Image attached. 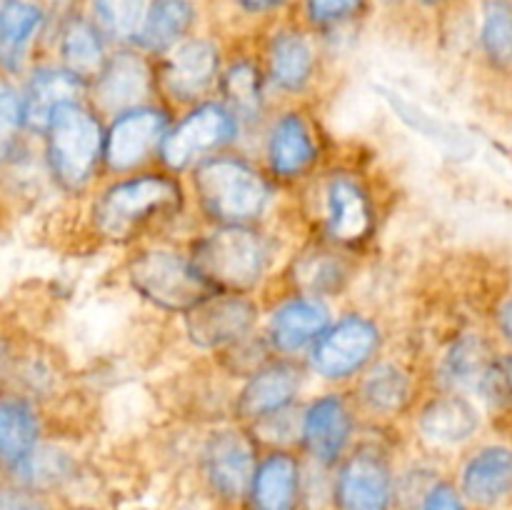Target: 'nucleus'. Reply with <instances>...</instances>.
I'll return each mask as SVG.
<instances>
[{
  "instance_id": "nucleus-1",
  "label": "nucleus",
  "mask_w": 512,
  "mask_h": 510,
  "mask_svg": "<svg viewBox=\"0 0 512 510\" xmlns=\"http://www.w3.org/2000/svg\"><path fill=\"white\" fill-rule=\"evenodd\" d=\"M183 200V185L170 173L130 175L95 198L90 220L110 243H130L153 225L175 218L183 210Z\"/></svg>"
},
{
  "instance_id": "nucleus-2",
  "label": "nucleus",
  "mask_w": 512,
  "mask_h": 510,
  "mask_svg": "<svg viewBox=\"0 0 512 510\" xmlns=\"http://www.w3.org/2000/svg\"><path fill=\"white\" fill-rule=\"evenodd\" d=\"M198 208L215 225H255L273 203V185L250 160L218 153L193 168Z\"/></svg>"
},
{
  "instance_id": "nucleus-3",
  "label": "nucleus",
  "mask_w": 512,
  "mask_h": 510,
  "mask_svg": "<svg viewBox=\"0 0 512 510\" xmlns=\"http://www.w3.org/2000/svg\"><path fill=\"white\" fill-rule=\"evenodd\" d=\"M43 153L53 183L63 193H83L105 165V128L98 113L83 100L55 110L43 130Z\"/></svg>"
},
{
  "instance_id": "nucleus-4",
  "label": "nucleus",
  "mask_w": 512,
  "mask_h": 510,
  "mask_svg": "<svg viewBox=\"0 0 512 510\" xmlns=\"http://www.w3.org/2000/svg\"><path fill=\"white\" fill-rule=\"evenodd\" d=\"M190 258L220 293H250L275 263V243L255 225H215L193 243Z\"/></svg>"
},
{
  "instance_id": "nucleus-5",
  "label": "nucleus",
  "mask_w": 512,
  "mask_h": 510,
  "mask_svg": "<svg viewBox=\"0 0 512 510\" xmlns=\"http://www.w3.org/2000/svg\"><path fill=\"white\" fill-rule=\"evenodd\" d=\"M128 283L145 303L173 315H185L213 293L190 255L173 248H143L130 258Z\"/></svg>"
},
{
  "instance_id": "nucleus-6",
  "label": "nucleus",
  "mask_w": 512,
  "mask_h": 510,
  "mask_svg": "<svg viewBox=\"0 0 512 510\" xmlns=\"http://www.w3.org/2000/svg\"><path fill=\"white\" fill-rule=\"evenodd\" d=\"M240 128H243L240 118L223 100H205V103L193 105V110L180 123H173L168 138L163 140L158 155L160 163L170 173L195 168L198 163L233 145L238 140Z\"/></svg>"
},
{
  "instance_id": "nucleus-7",
  "label": "nucleus",
  "mask_w": 512,
  "mask_h": 510,
  "mask_svg": "<svg viewBox=\"0 0 512 510\" xmlns=\"http://www.w3.org/2000/svg\"><path fill=\"white\" fill-rule=\"evenodd\" d=\"M383 348V330L373 318L360 313L335 320L310 348V368L323 380H348L365 373Z\"/></svg>"
},
{
  "instance_id": "nucleus-8",
  "label": "nucleus",
  "mask_w": 512,
  "mask_h": 510,
  "mask_svg": "<svg viewBox=\"0 0 512 510\" xmlns=\"http://www.w3.org/2000/svg\"><path fill=\"white\" fill-rule=\"evenodd\" d=\"M323 233L338 248H360L378 228V208L370 188L353 173H333L320 188Z\"/></svg>"
},
{
  "instance_id": "nucleus-9",
  "label": "nucleus",
  "mask_w": 512,
  "mask_h": 510,
  "mask_svg": "<svg viewBox=\"0 0 512 510\" xmlns=\"http://www.w3.org/2000/svg\"><path fill=\"white\" fill-rule=\"evenodd\" d=\"M170 128L168 110L153 103L115 115L105 128V168L120 175L138 170L153 155H160Z\"/></svg>"
},
{
  "instance_id": "nucleus-10",
  "label": "nucleus",
  "mask_w": 512,
  "mask_h": 510,
  "mask_svg": "<svg viewBox=\"0 0 512 510\" xmlns=\"http://www.w3.org/2000/svg\"><path fill=\"white\" fill-rule=\"evenodd\" d=\"M258 305L248 293H213L183 315L185 338L198 350H228L253 335Z\"/></svg>"
},
{
  "instance_id": "nucleus-11",
  "label": "nucleus",
  "mask_w": 512,
  "mask_h": 510,
  "mask_svg": "<svg viewBox=\"0 0 512 510\" xmlns=\"http://www.w3.org/2000/svg\"><path fill=\"white\" fill-rule=\"evenodd\" d=\"M223 78L220 53L210 40H183L165 53L158 70V90L178 105H200Z\"/></svg>"
},
{
  "instance_id": "nucleus-12",
  "label": "nucleus",
  "mask_w": 512,
  "mask_h": 510,
  "mask_svg": "<svg viewBox=\"0 0 512 510\" xmlns=\"http://www.w3.org/2000/svg\"><path fill=\"white\" fill-rule=\"evenodd\" d=\"M90 88H93L95 108L115 118L125 110L148 105L150 95L158 88V75L153 73L145 55L120 50V53L110 55Z\"/></svg>"
},
{
  "instance_id": "nucleus-13",
  "label": "nucleus",
  "mask_w": 512,
  "mask_h": 510,
  "mask_svg": "<svg viewBox=\"0 0 512 510\" xmlns=\"http://www.w3.org/2000/svg\"><path fill=\"white\" fill-rule=\"evenodd\" d=\"M305 373L290 358H275L245 378L243 388L235 395V413L240 420L258 423L280 410L293 408L303 390Z\"/></svg>"
},
{
  "instance_id": "nucleus-14",
  "label": "nucleus",
  "mask_w": 512,
  "mask_h": 510,
  "mask_svg": "<svg viewBox=\"0 0 512 510\" xmlns=\"http://www.w3.org/2000/svg\"><path fill=\"white\" fill-rule=\"evenodd\" d=\"M320 148L308 115L285 110L270 123L265 135V160L273 178L283 183L305 178L318 165Z\"/></svg>"
},
{
  "instance_id": "nucleus-15",
  "label": "nucleus",
  "mask_w": 512,
  "mask_h": 510,
  "mask_svg": "<svg viewBox=\"0 0 512 510\" xmlns=\"http://www.w3.org/2000/svg\"><path fill=\"white\" fill-rule=\"evenodd\" d=\"M203 465L215 493L228 500L243 498L253 488L255 470H258L253 440L245 435V430H218L205 443Z\"/></svg>"
},
{
  "instance_id": "nucleus-16",
  "label": "nucleus",
  "mask_w": 512,
  "mask_h": 510,
  "mask_svg": "<svg viewBox=\"0 0 512 510\" xmlns=\"http://www.w3.org/2000/svg\"><path fill=\"white\" fill-rule=\"evenodd\" d=\"M333 325L330 308L323 298H310V295H293L283 300L273 310L265 328L273 353L280 358H293V355L310 350L320 340V335Z\"/></svg>"
},
{
  "instance_id": "nucleus-17",
  "label": "nucleus",
  "mask_w": 512,
  "mask_h": 510,
  "mask_svg": "<svg viewBox=\"0 0 512 510\" xmlns=\"http://www.w3.org/2000/svg\"><path fill=\"white\" fill-rule=\"evenodd\" d=\"M340 510H390L393 473L378 450H358L343 463L335 483Z\"/></svg>"
},
{
  "instance_id": "nucleus-18",
  "label": "nucleus",
  "mask_w": 512,
  "mask_h": 510,
  "mask_svg": "<svg viewBox=\"0 0 512 510\" xmlns=\"http://www.w3.org/2000/svg\"><path fill=\"white\" fill-rule=\"evenodd\" d=\"M355 433V415L350 410L348 400L338 393H328L323 398L313 400L303 410V440L305 450L313 455V460L323 465H333L343 458L350 440Z\"/></svg>"
},
{
  "instance_id": "nucleus-19",
  "label": "nucleus",
  "mask_w": 512,
  "mask_h": 510,
  "mask_svg": "<svg viewBox=\"0 0 512 510\" xmlns=\"http://www.w3.org/2000/svg\"><path fill=\"white\" fill-rule=\"evenodd\" d=\"M88 88L90 85L85 80L65 70L63 65H45V68L33 70L23 88L25 123H28L30 133L43 135L55 110L75 103V100H83Z\"/></svg>"
},
{
  "instance_id": "nucleus-20",
  "label": "nucleus",
  "mask_w": 512,
  "mask_h": 510,
  "mask_svg": "<svg viewBox=\"0 0 512 510\" xmlns=\"http://www.w3.org/2000/svg\"><path fill=\"white\" fill-rule=\"evenodd\" d=\"M460 485L468 500L485 508L512 498V445L493 443L475 450L465 463Z\"/></svg>"
},
{
  "instance_id": "nucleus-21",
  "label": "nucleus",
  "mask_w": 512,
  "mask_h": 510,
  "mask_svg": "<svg viewBox=\"0 0 512 510\" xmlns=\"http://www.w3.org/2000/svg\"><path fill=\"white\" fill-rule=\"evenodd\" d=\"M480 428V410L463 393L435 395L420 410L418 430L435 445H460Z\"/></svg>"
},
{
  "instance_id": "nucleus-22",
  "label": "nucleus",
  "mask_w": 512,
  "mask_h": 510,
  "mask_svg": "<svg viewBox=\"0 0 512 510\" xmlns=\"http://www.w3.org/2000/svg\"><path fill=\"white\" fill-rule=\"evenodd\" d=\"M315 75V50L298 30H283L268 50V83L283 95H300L308 90Z\"/></svg>"
},
{
  "instance_id": "nucleus-23",
  "label": "nucleus",
  "mask_w": 512,
  "mask_h": 510,
  "mask_svg": "<svg viewBox=\"0 0 512 510\" xmlns=\"http://www.w3.org/2000/svg\"><path fill=\"white\" fill-rule=\"evenodd\" d=\"M250 495L255 510H295L300 495L298 458L285 450H275L260 460Z\"/></svg>"
},
{
  "instance_id": "nucleus-24",
  "label": "nucleus",
  "mask_w": 512,
  "mask_h": 510,
  "mask_svg": "<svg viewBox=\"0 0 512 510\" xmlns=\"http://www.w3.org/2000/svg\"><path fill=\"white\" fill-rule=\"evenodd\" d=\"M358 398L365 410L383 418L400 415L413 400V378L398 363H378L365 370L358 385Z\"/></svg>"
},
{
  "instance_id": "nucleus-25",
  "label": "nucleus",
  "mask_w": 512,
  "mask_h": 510,
  "mask_svg": "<svg viewBox=\"0 0 512 510\" xmlns=\"http://www.w3.org/2000/svg\"><path fill=\"white\" fill-rule=\"evenodd\" d=\"M40 445V418L28 395L5 393L0 403V455L5 468Z\"/></svg>"
},
{
  "instance_id": "nucleus-26",
  "label": "nucleus",
  "mask_w": 512,
  "mask_h": 510,
  "mask_svg": "<svg viewBox=\"0 0 512 510\" xmlns=\"http://www.w3.org/2000/svg\"><path fill=\"white\" fill-rule=\"evenodd\" d=\"M58 53L63 68L78 75L88 85L98 78L100 70L108 63L103 33L95 28V23H88L83 18L65 20L63 30H60Z\"/></svg>"
},
{
  "instance_id": "nucleus-27",
  "label": "nucleus",
  "mask_w": 512,
  "mask_h": 510,
  "mask_svg": "<svg viewBox=\"0 0 512 510\" xmlns=\"http://www.w3.org/2000/svg\"><path fill=\"white\" fill-rule=\"evenodd\" d=\"M195 8L190 0H153L138 40L143 53H170L193 28Z\"/></svg>"
},
{
  "instance_id": "nucleus-28",
  "label": "nucleus",
  "mask_w": 512,
  "mask_h": 510,
  "mask_svg": "<svg viewBox=\"0 0 512 510\" xmlns=\"http://www.w3.org/2000/svg\"><path fill=\"white\" fill-rule=\"evenodd\" d=\"M43 10L28 0H3L0 5V58L8 73H18L30 43L43 28Z\"/></svg>"
},
{
  "instance_id": "nucleus-29",
  "label": "nucleus",
  "mask_w": 512,
  "mask_h": 510,
  "mask_svg": "<svg viewBox=\"0 0 512 510\" xmlns=\"http://www.w3.org/2000/svg\"><path fill=\"white\" fill-rule=\"evenodd\" d=\"M265 83L268 75L253 60H235L223 70L220 78V100L240 118V123H253L263 118Z\"/></svg>"
},
{
  "instance_id": "nucleus-30",
  "label": "nucleus",
  "mask_w": 512,
  "mask_h": 510,
  "mask_svg": "<svg viewBox=\"0 0 512 510\" xmlns=\"http://www.w3.org/2000/svg\"><path fill=\"white\" fill-rule=\"evenodd\" d=\"M493 348L483 335H463L455 340L445 353L443 365H440V375L443 383L448 385L453 393L460 390H475L478 388L480 378H483L485 368L493 360Z\"/></svg>"
},
{
  "instance_id": "nucleus-31",
  "label": "nucleus",
  "mask_w": 512,
  "mask_h": 510,
  "mask_svg": "<svg viewBox=\"0 0 512 510\" xmlns=\"http://www.w3.org/2000/svg\"><path fill=\"white\" fill-rule=\"evenodd\" d=\"M348 278V265L333 250H308L293 265V280L300 295H310V298L340 293Z\"/></svg>"
},
{
  "instance_id": "nucleus-32",
  "label": "nucleus",
  "mask_w": 512,
  "mask_h": 510,
  "mask_svg": "<svg viewBox=\"0 0 512 510\" xmlns=\"http://www.w3.org/2000/svg\"><path fill=\"white\" fill-rule=\"evenodd\" d=\"M480 48L498 73L512 75V0H483Z\"/></svg>"
},
{
  "instance_id": "nucleus-33",
  "label": "nucleus",
  "mask_w": 512,
  "mask_h": 510,
  "mask_svg": "<svg viewBox=\"0 0 512 510\" xmlns=\"http://www.w3.org/2000/svg\"><path fill=\"white\" fill-rule=\"evenodd\" d=\"M145 18H148L145 0H93L95 28L113 43L138 40Z\"/></svg>"
},
{
  "instance_id": "nucleus-34",
  "label": "nucleus",
  "mask_w": 512,
  "mask_h": 510,
  "mask_svg": "<svg viewBox=\"0 0 512 510\" xmlns=\"http://www.w3.org/2000/svg\"><path fill=\"white\" fill-rule=\"evenodd\" d=\"M70 468H73V463H70L68 453L50 448V445H38L23 460L10 465L8 470L18 480V485H25V488H50V485H58L70 473Z\"/></svg>"
},
{
  "instance_id": "nucleus-35",
  "label": "nucleus",
  "mask_w": 512,
  "mask_h": 510,
  "mask_svg": "<svg viewBox=\"0 0 512 510\" xmlns=\"http://www.w3.org/2000/svg\"><path fill=\"white\" fill-rule=\"evenodd\" d=\"M475 393L483 398L495 413H510L512 410V348L505 353H495L485 368Z\"/></svg>"
},
{
  "instance_id": "nucleus-36",
  "label": "nucleus",
  "mask_w": 512,
  "mask_h": 510,
  "mask_svg": "<svg viewBox=\"0 0 512 510\" xmlns=\"http://www.w3.org/2000/svg\"><path fill=\"white\" fill-rule=\"evenodd\" d=\"M0 128H3V158L10 155L15 145H20V133L28 130L25 123L23 90L10 85L8 80L0 88Z\"/></svg>"
},
{
  "instance_id": "nucleus-37",
  "label": "nucleus",
  "mask_w": 512,
  "mask_h": 510,
  "mask_svg": "<svg viewBox=\"0 0 512 510\" xmlns=\"http://www.w3.org/2000/svg\"><path fill=\"white\" fill-rule=\"evenodd\" d=\"M390 103H393V108L398 110V118H403L405 123L413 125L418 133H423L425 138L435 140V143L443 145L445 150H450V143H460L463 145V138H458V135L453 133V130L448 128V125H443L440 120H435L433 115H428L425 110H420L418 105L413 103H405V100H400L398 95H388Z\"/></svg>"
},
{
  "instance_id": "nucleus-38",
  "label": "nucleus",
  "mask_w": 512,
  "mask_h": 510,
  "mask_svg": "<svg viewBox=\"0 0 512 510\" xmlns=\"http://www.w3.org/2000/svg\"><path fill=\"white\" fill-rule=\"evenodd\" d=\"M360 0H308V15L315 25H333L358 10Z\"/></svg>"
},
{
  "instance_id": "nucleus-39",
  "label": "nucleus",
  "mask_w": 512,
  "mask_h": 510,
  "mask_svg": "<svg viewBox=\"0 0 512 510\" xmlns=\"http://www.w3.org/2000/svg\"><path fill=\"white\" fill-rule=\"evenodd\" d=\"M423 510H468L460 500L458 490L448 483H438L428 490L423 500Z\"/></svg>"
},
{
  "instance_id": "nucleus-40",
  "label": "nucleus",
  "mask_w": 512,
  "mask_h": 510,
  "mask_svg": "<svg viewBox=\"0 0 512 510\" xmlns=\"http://www.w3.org/2000/svg\"><path fill=\"white\" fill-rule=\"evenodd\" d=\"M0 510H48V508H45L40 500H35L30 493H25V490H5Z\"/></svg>"
},
{
  "instance_id": "nucleus-41",
  "label": "nucleus",
  "mask_w": 512,
  "mask_h": 510,
  "mask_svg": "<svg viewBox=\"0 0 512 510\" xmlns=\"http://www.w3.org/2000/svg\"><path fill=\"white\" fill-rule=\"evenodd\" d=\"M495 325H498V333L503 335V340L508 343V348H512V295L498 305V313H495Z\"/></svg>"
},
{
  "instance_id": "nucleus-42",
  "label": "nucleus",
  "mask_w": 512,
  "mask_h": 510,
  "mask_svg": "<svg viewBox=\"0 0 512 510\" xmlns=\"http://www.w3.org/2000/svg\"><path fill=\"white\" fill-rule=\"evenodd\" d=\"M280 3H283V0H238L240 8L248 10V13H265V10L278 8Z\"/></svg>"
},
{
  "instance_id": "nucleus-43",
  "label": "nucleus",
  "mask_w": 512,
  "mask_h": 510,
  "mask_svg": "<svg viewBox=\"0 0 512 510\" xmlns=\"http://www.w3.org/2000/svg\"><path fill=\"white\" fill-rule=\"evenodd\" d=\"M423 3H428V5H435V3H440V0H423Z\"/></svg>"
}]
</instances>
